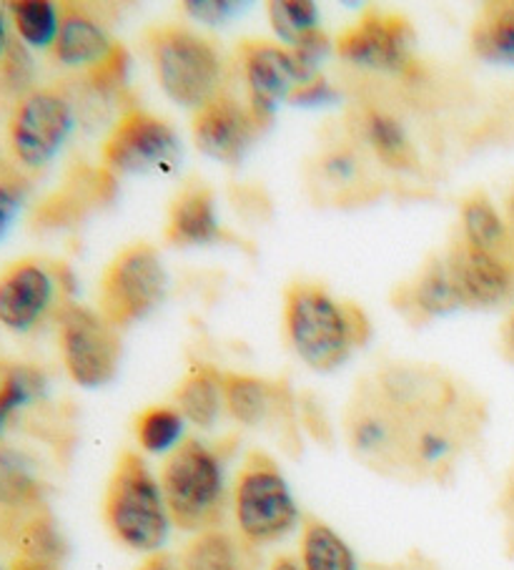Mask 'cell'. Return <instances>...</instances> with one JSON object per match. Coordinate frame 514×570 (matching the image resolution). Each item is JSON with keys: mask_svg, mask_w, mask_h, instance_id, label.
I'll return each mask as SVG.
<instances>
[{"mask_svg": "<svg viewBox=\"0 0 514 570\" xmlns=\"http://www.w3.org/2000/svg\"><path fill=\"white\" fill-rule=\"evenodd\" d=\"M11 18L21 41L31 48H53L61 28V8L48 0H18L11 3Z\"/></svg>", "mask_w": 514, "mask_h": 570, "instance_id": "4316f807", "label": "cell"}, {"mask_svg": "<svg viewBox=\"0 0 514 570\" xmlns=\"http://www.w3.org/2000/svg\"><path fill=\"white\" fill-rule=\"evenodd\" d=\"M319 171L326 181L342 189V186L357 184L362 179V159L349 146H336L322 156Z\"/></svg>", "mask_w": 514, "mask_h": 570, "instance_id": "1f68e13d", "label": "cell"}, {"mask_svg": "<svg viewBox=\"0 0 514 570\" xmlns=\"http://www.w3.org/2000/svg\"><path fill=\"white\" fill-rule=\"evenodd\" d=\"M507 212H510V222H512V229H514V184H512L510 196H507Z\"/></svg>", "mask_w": 514, "mask_h": 570, "instance_id": "7bdbcfd3", "label": "cell"}, {"mask_svg": "<svg viewBox=\"0 0 514 570\" xmlns=\"http://www.w3.org/2000/svg\"><path fill=\"white\" fill-rule=\"evenodd\" d=\"M176 410L181 412L186 422H191L199 430H211L226 412L224 390H221V370L204 362L186 372L179 387L174 392Z\"/></svg>", "mask_w": 514, "mask_h": 570, "instance_id": "7402d4cb", "label": "cell"}, {"mask_svg": "<svg viewBox=\"0 0 514 570\" xmlns=\"http://www.w3.org/2000/svg\"><path fill=\"white\" fill-rule=\"evenodd\" d=\"M11 570H58V566L41 563V560H33V558L18 556V558L13 560V563H11Z\"/></svg>", "mask_w": 514, "mask_h": 570, "instance_id": "ab89813d", "label": "cell"}, {"mask_svg": "<svg viewBox=\"0 0 514 570\" xmlns=\"http://www.w3.org/2000/svg\"><path fill=\"white\" fill-rule=\"evenodd\" d=\"M236 533L254 548L274 546L302 525V510L281 468L264 450H249L231 488Z\"/></svg>", "mask_w": 514, "mask_h": 570, "instance_id": "277c9868", "label": "cell"}, {"mask_svg": "<svg viewBox=\"0 0 514 570\" xmlns=\"http://www.w3.org/2000/svg\"><path fill=\"white\" fill-rule=\"evenodd\" d=\"M103 523L116 543L141 556L161 553L171 533L161 483L134 450L116 458L103 495Z\"/></svg>", "mask_w": 514, "mask_h": 570, "instance_id": "3957f363", "label": "cell"}, {"mask_svg": "<svg viewBox=\"0 0 514 570\" xmlns=\"http://www.w3.org/2000/svg\"><path fill=\"white\" fill-rule=\"evenodd\" d=\"M0 570H3V568H0Z\"/></svg>", "mask_w": 514, "mask_h": 570, "instance_id": "ee69618b", "label": "cell"}, {"mask_svg": "<svg viewBox=\"0 0 514 570\" xmlns=\"http://www.w3.org/2000/svg\"><path fill=\"white\" fill-rule=\"evenodd\" d=\"M269 21L284 46H299L319 28V8L309 0H276L269 3Z\"/></svg>", "mask_w": 514, "mask_h": 570, "instance_id": "f546056e", "label": "cell"}, {"mask_svg": "<svg viewBox=\"0 0 514 570\" xmlns=\"http://www.w3.org/2000/svg\"><path fill=\"white\" fill-rule=\"evenodd\" d=\"M71 101L53 88H36L21 98L8 121L11 151L26 169H43L63 149L73 131Z\"/></svg>", "mask_w": 514, "mask_h": 570, "instance_id": "7c38bea8", "label": "cell"}, {"mask_svg": "<svg viewBox=\"0 0 514 570\" xmlns=\"http://www.w3.org/2000/svg\"><path fill=\"white\" fill-rule=\"evenodd\" d=\"M472 51L492 66L514 68V3L482 8L472 26Z\"/></svg>", "mask_w": 514, "mask_h": 570, "instance_id": "cb8c5ba5", "label": "cell"}, {"mask_svg": "<svg viewBox=\"0 0 514 570\" xmlns=\"http://www.w3.org/2000/svg\"><path fill=\"white\" fill-rule=\"evenodd\" d=\"M8 48H11V41H8V26L3 13H0V58L8 53Z\"/></svg>", "mask_w": 514, "mask_h": 570, "instance_id": "b9f144b4", "label": "cell"}, {"mask_svg": "<svg viewBox=\"0 0 514 570\" xmlns=\"http://www.w3.org/2000/svg\"><path fill=\"white\" fill-rule=\"evenodd\" d=\"M299 563L304 570H359L352 546L319 518L302 520Z\"/></svg>", "mask_w": 514, "mask_h": 570, "instance_id": "d4e9b609", "label": "cell"}, {"mask_svg": "<svg viewBox=\"0 0 514 570\" xmlns=\"http://www.w3.org/2000/svg\"><path fill=\"white\" fill-rule=\"evenodd\" d=\"M179 156L181 141L174 126L144 108L126 111L101 146L103 169L113 176L168 171Z\"/></svg>", "mask_w": 514, "mask_h": 570, "instance_id": "9c48e42d", "label": "cell"}, {"mask_svg": "<svg viewBox=\"0 0 514 570\" xmlns=\"http://www.w3.org/2000/svg\"><path fill=\"white\" fill-rule=\"evenodd\" d=\"M68 553V546L61 530L48 515H36L21 530V556L41 560V563L61 566Z\"/></svg>", "mask_w": 514, "mask_h": 570, "instance_id": "4dcf8cb0", "label": "cell"}, {"mask_svg": "<svg viewBox=\"0 0 514 570\" xmlns=\"http://www.w3.org/2000/svg\"><path fill=\"white\" fill-rule=\"evenodd\" d=\"M41 500V480L28 460L13 450L0 452V503L8 508H28Z\"/></svg>", "mask_w": 514, "mask_h": 570, "instance_id": "f1b7e54d", "label": "cell"}, {"mask_svg": "<svg viewBox=\"0 0 514 570\" xmlns=\"http://www.w3.org/2000/svg\"><path fill=\"white\" fill-rule=\"evenodd\" d=\"M186 11H191V16L194 18H199V21H204V23H219L221 18H229V16H234V11L239 6H234V3H186L184 6Z\"/></svg>", "mask_w": 514, "mask_h": 570, "instance_id": "d590c367", "label": "cell"}, {"mask_svg": "<svg viewBox=\"0 0 514 570\" xmlns=\"http://www.w3.org/2000/svg\"><path fill=\"white\" fill-rule=\"evenodd\" d=\"M336 53L344 61L389 76H414L417 58H414V28L399 13L367 11L359 21L342 31L334 41Z\"/></svg>", "mask_w": 514, "mask_h": 570, "instance_id": "4fadbf2b", "label": "cell"}, {"mask_svg": "<svg viewBox=\"0 0 514 570\" xmlns=\"http://www.w3.org/2000/svg\"><path fill=\"white\" fill-rule=\"evenodd\" d=\"M46 392V380L36 367L0 365V430L16 412L31 405Z\"/></svg>", "mask_w": 514, "mask_h": 570, "instance_id": "83f0119b", "label": "cell"}, {"mask_svg": "<svg viewBox=\"0 0 514 570\" xmlns=\"http://www.w3.org/2000/svg\"><path fill=\"white\" fill-rule=\"evenodd\" d=\"M158 483L174 528L191 535L221 528L229 508L221 450L199 438H186L164 458Z\"/></svg>", "mask_w": 514, "mask_h": 570, "instance_id": "7a4b0ae2", "label": "cell"}, {"mask_svg": "<svg viewBox=\"0 0 514 570\" xmlns=\"http://www.w3.org/2000/svg\"><path fill=\"white\" fill-rule=\"evenodd\" d=\"M23 204V186L16 179H0V242L16 222Z\"/></svg>", "mask_w": 514, "mask_h": 570, "instance_id": "e575fe53", "label": "cell"}, {"mask_svg": "<svg viewBox=\"0 0 514 570\" xmlns=\"http://www.w3.org/2000/svg\"><path fill=\"white\" fill-rule=\"evenodd\" d=\"M397 304L407 314L422 320L444 317V314L462 309L447 262L439 257H429L424 262V267L414 274V279L397 292Z\"/></svg>", "mask_w": 514, "mask_h": 570, "instance_id": "ffe728a7", "label": "cell"}, {"mask_svg": "<svg viewBox=\"0 0 514 570\" xmlns=\"http://www.w3.org/2000/svg\"><path fill=\"white\" fill-rule=\"evenodd\" d=\"M266 570H304V568H302V563L296 558L279 556V558L271 560V566L266 568Z\"/></svg>", "mask_w": 514, "mask_h": 570, "instance_id": "60d3db41", "label": "cell"}, {"mask_svg": "<svg viewBox=\"0 0 514 570\" xmlns=\"http://www.w3.org/2000/svg\"><path fill=\"white\" fill-rule=\"evenodd\" d=\"M296 400H299V425H304V430L309 432L314 440L326 442V445H329V442H332V425H329V417H326V412L322 407V402H316L312 395H302Z\"/></svg>", "mask_w": 514, "mask_h": 570, "instance_id": "836d02e7", "label": "cell"}, {"mask_svg": "<svg viewBox=\"0 0 514 570\" xmlns=\"http://www.w3.org/2000/svg\"><path fill=\"white\" fill-rule=\"evenodd\" d=\"M38 259H18L0 272V324L13 332H31L53 309L61 277Z\"/></svg>", "mask_w": 514, "mask_h": 570, "instance_id": "9a60e30c", "label": "cell"}, {"mask_svg": "<svg viewBox=\"0 0 514 570\" xmlns=\"http://www.w3.org/2000/svg\"><path fill=\"white\" fill-rule=\"evenodd\" d=\"M179 568L181 570H259L261 568V553L259 548L239 533L224 528H211L204 533L191 535L189 543L181 548L179 553Z\"/></svg>", "mask_w": 514, "mask_h": 570, "instance_id": "d6986e66", "label": "cell"}, {"mask_svg": "<svg viewBox=\"0 0 514 570\" xmlns=\"http://www.w3.org/2000/svg\"><path fill=\"white\" fill-rule=\"evenodd\" d=\"M500 347H502L504 360L512 362V365H514V309H512V314H510L507 322H504V327H502Z\"/></svg>", "mask_w": 514, "mask_h": 570, "instance_id": "f35d334b", "label": "cell"}, {"mask_svg": "<svg viewBox=\"0 0 514 570\" xmlns=\"http://www.w3.org/2000/svg\"><path fill=\"white\" fill-rule=\"evenodd\" d=\"M186 420L176 405H151L134 420V435L138 448L148 455H168L186 440Z\"/></svg>", "mask_w": 514, "mask_h": 570, "instance_id": "484cf974", "label": "cell"}, {"mask_svg": "<svg viewBox=\"0 0 514 570\" xmlns=\"http://www.w3.org/2000/svg\"><path fill=\"white\" fill-rule=\"evenodd\" d=\"M362 139L367 141L379 164L392 171H417L419 156L404 124L384 108H364L359 116Z\"/></svg>", "mask_w": 514, "mask_h": 570, "instance_id": "44dd1931", "label": "cell"}, {"mask_svg": "<svg viewBox=\"0 0 514 570\" xmlns=\"http://www.w3.org/2000/svg\"><path fill=\"white\" fill-rule=\"evenodd\" d=\"M58 350L63 367L78 387L98 390L116 377L121 337L101 312L66 302L56 314Z\"/></svg>", "mask_w": 514, "mask_h": 570, "instance_id": "52a82bcc", "label": "cell"}, {"mask_svg": "<svg viewBox=\"0 0 514 570\" xmlns=\"http://www.w3.org/2000/svg\"><path fill=\"white\" fill-rule=\"evenodd\" d=\"M136 570H181V568H179V560H176L174 556L164 553V550H161V553L148 556Z\"/></svg>", "mask_w": 514, "mask_h": 570, "instance_id": "74e56055", "label": "cell"}, {"mask_svg": "<svg viewBox=\"0 0 514 570\" xmlns=\"http://www.w3.org/2000/svg\"><path fill=\"white\" fill-rule=\"evenodd\" d=\"M116 46L118 43L91 13L81 11V8H66L61 11V28H58L51 51L61 66L91 71L113 53Z\"/></svg>", "mask_w": 514, "mask_h": 570, "instance_id": "ac0fdd59", "label": "cell"}, {"mask_svg": "<svg viewBox=\"0 0 514 570\" xmlns=\"http://www.w3.org/2000/svg\"><path fill=\"white\" fill-rule=\"evenodd\" d=\"M372 324L357 304L336 299L316 282H294L284 294V337L314 372H334L367 345Z\"/></svg>", "mask_w": 514, "mask_h": 570, "instance_id": "6da1fadb", "label": "cell"}, {"mask_svg": "<svg viewBox=\"0 0 514 570\" xmlns=\"http://www.w3.org/2000/svg\"><path fill=\"white\" fill-rule=\"evenodd\" d=\"M344 435H347L349 450L364 465L387 475H409L407 425L377 395L369 380H364L354 392L347 417H344Z\"/></svg>", "mask_w": 514, "mask_h": 570, "instance_id": "ba28073f", "label": "cell"}, {"mask_svg": "<svg viewBox=\"0 0 514 570\" xmlns=\"http://www.w3.org/2000/svg\"><path fill=\"white\" fill-rule=\"evenodd\" d=\"M504 515H507V533H510V548L514 553V470L507 480V490H504Z\"/></svg>", "mask_w": 514, "mask_h": 570, "instance_id": "8d00e7d4", "label": "cell"}, {"mask_svg": "<svg viewBox=\"0 0 514 570\" xmlns=\"http://www.w3.org/2000/svg\"><path fill=\"white\" fill-rule=\"evenodd\" d=\"M261 129L264 126L256 121L249 104L224 91L194 111L191 119V134L199 151L221 164L241 161Z\"/></svg>", "mask_w": 514, "mask_h": 570, "instance_id": "2e32d148", "label": "cell"}, {"mask_svg": "<svg viewBox=\"0 0 514 570\" xmlns=\"http://www.w3.org/2000/svg\"><path fill=\"white\" fill-rule=\"evenodd\" d=\"M444 262H447L449 277L459 294L462 307L494 309L514 297L512 259L482 252L457 237Z\"/></svg>", "mask_w": 514, "mask_h": 570, "instance_id": "5bb4252c", "label": "cell"}, {"mask_svg": "<svg viewBox=\"0 0 514 570\" xmlns=\"http://www.w3.org/2000/svg\"><path fill=\"white\" fill-rule=\"evenodd\" d=\"M168 274L158 249L138 242L116 254L98 282V312L121 332L164 302Z\"/></svg>", "mask_w": 514, "mask_h": 570, "instance_id": "8992f818", "label": "cell"}, {"mask_svg": "<svg viewBox=\"0 0 514 570\" xmlns=\"http://www.w3.org/2000/svg\"><path fill=\"white\" fill-rule=\"evenodd\" d=\"M128 61H131V58H128L126 48L118 43L113 48V53L108 56L103 63H98L96 68L88 71V83H91L93 91L101 96L118 94L128 78Z\"/></svg>", "mask_w": 514, "mask_h": 570, "instance_id": "d6a6232c", "label": "cell"}, {"mask_svg": "<svg viewBox=\"0 0 514 570\" xmlns=\"http://www.w3.org/2000/svg\"><path fill=\"white\" fill-rule=\"evenodd\" d=\"M156 83L174 104L199 111L221 94L224 63L209 38L184 26H164L148 36Z\"/></svg>", "mask_w": 514, "mask_h": 570, "instance_id": "5b68a950", "label": "cell"}, {"mask_svg": "<svg viewBox=\"0 0 514 570\" xmlns=\"http://www.w3.org/2000/svg\"><path fill=\"white\" fill-rule=\"evenodd\" d=\"M226 415L241 428L271 430L284 450L299 448V400L284 380L221 372Z\"/></svg>", "mask_w": 514, "mask_h": 570, "instance_id": "30bf717a", "label": "cell"}, {"mask_svg": "<svg viewBox=\"0 0 514 570\" xmlns=\"http://www.w3.org/2000/svg\"><path fill=\"white\" fill-rule=\"evenodd\" d=\"M459 237L482 252L514 262V229L487 194H472L459 206Z\"/></svg>", "mask_w": 514, "mask_h": 570, "instance_id": "603a6c76", "label": "cell"}, {"mask_svg": "<svg viewBox=\"0 0 514 570\" xmlns=\"http://www.w3.org/2000/svg\"><path fill=\"white\" fill-rule=\"evenodd\" d=\"M164 237L171 247L179 249L206 247V244L226 239L219 214H216L214 191L209 186L201 181H189L174 196Z\"/></svg>", "mask_w": 514, "mask_h": 570, "instance_id": "e0dca14e", "label": "cell"}, {"mask_svg": "<svg viewBox=\"0 0 514 570\" xmlns=\"http://www.w3.org/2000/svg\"><path fill=\"white\" fill-rule=\"evenodd\" d=\"M239 66L246 88V104L261 126L274 119L276 108L304 83L319 76L314 68H306L289 46L266 38H246L239 46Z\"/></svg>", "mask_w": 514, "mask_h": 570, "instance_id": "8fae6325", "label": "cell"}]
</instances>
